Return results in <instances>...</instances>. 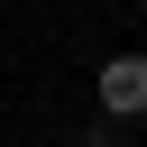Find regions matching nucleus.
<instances>
[{
    "mask_svg": "<svg viewBox=\"0 0 147 147\" xmlns=\"http://www.w3.org/2000/svg\"><path fill=\"white\" fill-rule=\"evenodd\" d=\"M92 92H101L110 119H138V110H147V55H110V64L92 74Z\"/></svg>",
    "mask_w": 147,
    "mask_h": 147,
    "instance_id": "1",
    "label": "nucleus"
}]
</instances>
